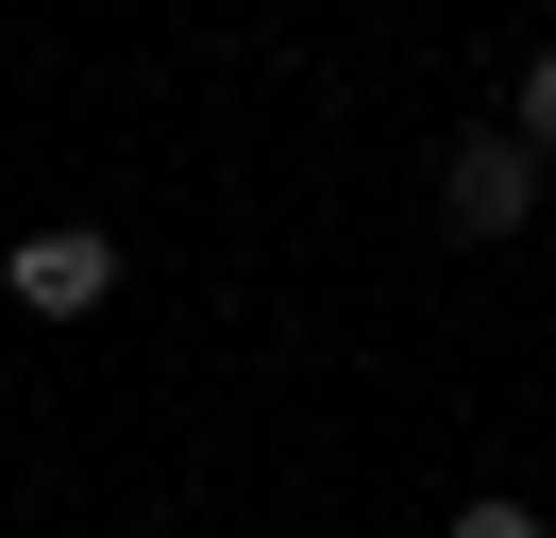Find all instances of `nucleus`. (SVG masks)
<instances>
[{
    "label": "nucleus",
    "mask_w": 556,
    "mask_h": 538,
    "mask_svg": "<svg viewBox=\"0 0 556 538\" xmlns=\"http://www.w3.org/2000/svg\"><path fill=\"white\" fill-rule=\"evenodd\" d=\"M0 303H17V320H102L118 303V235L102 219H35L17 253H0Z\"/></svg>",
    "instance_id": "f257e3e1"
},
{
    "label": "nucleus",
    "mask_w": 556,
    "mask_h": 538,
    "mask_svg": "<svg viewBox=\"0 0 556 538\" xmlns=\"http://www.w3.org/2000/svg\"><path fill=\"white\" fill-rule=\"evenodd\" d=\"M439 219L455 235H522L540 219V152H522V134H455L439 152Z\"/></svg>",
    "instance_id": "f03ea898"
},
{
    "label": "nucleus",
    "mask_w": 556,
    "mask_h": 538,
    "mask_svg": "<svg viewBox=\"0 0 556 538\" xmlns=\"http://www.w3.org/2000/svg\"><path fill=\"white\" fill-rule=\"evenodd\" d=\"M506 134H522V152L556 168V51H522V101H506Z\"/></svg>",
    "instance_id": "7ed1b4c3"
},
{
    "label": "nucleus",
    "mask_w": 556,
    "mask_h": 538,
    "mask_svg": "<svg viewBox=\"0 0 556 538\" xmlns=\"http://www.w3.org/2000/svg\"><path fill=\"white\" fill-rule=\"evenodd\" d=\"M455 538H556V522H540L522 488H472V504H455Z\"/></svg>",
    "instance_id": "20e7f679"
}]
</instances>
